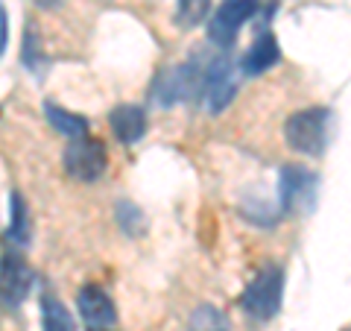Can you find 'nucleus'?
Masks as SVG:
<instances>
[{
    "label": "nucleus",
    "instance_id": "nucleus-1",
    "mask_svg": "<svg viewBox=\"0 0 351 331\" xmlns=\"http://www.w3.org/2000/svg\"><path fill=\"white\" fill-rule=\"evenodd\" d=\"M205 68L208 65L199 62H184L173 65L156 73V80L149 82V100H156L158 106H176L184 100H193L196 94H202L205 88Z\"/></svg>",
    "mask_w": 351,
    "mask_h": 331
},
{
    "label": "nucleus",
    "instance_id": "nucleus-2",
    "mask_svg": "<svg viewBox=\"0 0 351 331\" xmlns=\"http://www.w3.org/2000/svg\"><path fill=\"white\" fill-rule=\"evenodd\" d=\"M284 302V270L278 264L263 267L255 279L246 284V290L240 293V308L258 323H269L276 319Z\"/></svg>",
    "mask_w": 351,
    "mask_h": 331
},
{
    "label": "nucleus",
    "instance_id": "nucleus-3",
    "mask_svg": "<svg viewBox=\"0 0 351 331\" xmlns=\"http://www.w3.org/2000/svg\"><path fill=\"white\" fill-rule=\"evenodd\" d=\"M328 126H331V112L322 106L302 109L287 117L284 124V141L287 147L302 152V156H319L328 147Z\"/></svg>",
    "mask_w": 351,
    "mask_h": 331
},
{
    "label": "nucleus",
    "instance_id": "nucleus-4",
    "mask_svg": "<svg viewBox=\"0 0 351 331\" xmlns=\"http://www.w3.org/2000/svg\"><path fill=\"white\" fill-rule=\"evenodd\" d=\"M64 170L76 182H97L108 168V152L100 138H71V144L64 147Z\"/></svg>",
    "mask_w": 351,
    "mask_h": 331
},
{
    "label": "nucleus",
    "instance_id": "nucleus-5",
    "mask_svg": "<svg viewBox=\"0 0 351 331\" xmlns=\"http://www.w3.org/2000/svg\"><path fill=\"white\" fill-rule=\"evenodd\" d=\"M36 284V273L21 252H3L0 258V305L18 308Z\"/></svg>",
    "mask_w": 351,
    "mask_h": 331
},
{
    "label": "nucleus",
    "instance_id": "nucleus-6",
    "mask_svg": "<svg viewBox=\"0 0 351 331\" xmlns=\"http://www.w3.org/2000/svg\"><path fill=\"white\" fill-rule=\"evenodd\" d=\"M258 0H223L219 3V9L211 15V24H208V38H211L214 44H219V47H228L237 32L243 30L246 21L255 18L258 12Z\"/></svg>",
    "mask_w": 351,
    "mask_h": 331
},
{
    "label": "nucleus",
    "instance_id": "nucleus-7",
    "mask_svg": "<svg viewBox=\"0 0 351 331\" xmlns=\"http://www.w3.org/2000/svg\"><path fill=\"white\" fill-rule=\"evenodd\" d=\"M313 196H316V176L307 170V168H284L281 170V179H278V212L281 217L290 214V212H299V208H311L313 205Z\"/></svg>",
    "mask_w": 351,
    "mask_h": 331
},
{
    "label": "nucleus",
    "instance_id": "nucleus-8",
    "mask_svg": "<svg viewBox=\"0 0 351 331\" xmlns=\"http://www.w3.org/2000/svg\"><path fill=\"white\" fill-rule=\"evenodd\" d=\"M237 94V68L232 65V59H214L211 65L205 68V88H202V97L208 103V112L219 115L223 109H228V103L234 100Z\"/></svg>",
    "mask_w": 351,
    "mask_h": 331
},
{
    "label": "nucleus",
    "instance_id": "nucleus-9",
    "mask_svg": "<svg viewBox=\"0 0 351 331\" xmlns=\"http://www.w3.org/2000/svg\"><path fill=\"white\" fill-rule=\"evenodd\" d=\"M76 311L88 328H112L117 323V308L100 284H85L76 293Z\"/></svg>",
    "mask_w": 351,
    "mask_h": 331
},
{
    "label": "nucleus",
    "instance_id": "nucleus-10",
    "mask_svg": "<svg viewBox=\"0 0 351 331\" xmlns=\"http://www.w3.org/2000/svg\"><path fill=\"white\" fill-rule=\"evenodd\" d=\"M281 59V47H278V38L272 36V32H263L252 41V47L243 53V59H240V73L243 76H261L267 73L269 68H276Z\"/></svg>",
    "mask_w": 351,
    "mask_h": 331
},
{
    "label": "nucleus",
    "instance_id": "nucleus-11",
    "mask_svg": "<svg viewBox=\"0 0 351 331\" xmlns=\"http://www.w3.org/2000/svg\"><path fill=\"white\" fill-rule=\"evenodd\" d=\"M108 126H112L114 138L120 144H138L147 135V112L141 106H114L108 115Z\"/></svg>",
    "mask_w": 351,
    "mask_h": 331
},
{
    "label": "nucleus",
    "instance_id": "nucleus-12",
    "mask_svg": "<svg viewBox=\"0 0 351 331\" xmlns=\"http://www.w3.org/2000/svg\"><path fill=\"white\" fill-rule=\"evenodd\" d=\"M6 238L15 247H29L32 240V217H29V205L18 191L9 194V226H6Z\"/></svg>",
    "mask_w": 351,
    "mask_h": 331
},
{
    "label": "nucleus",
    "instance_id": "nucleus-13",
    "mask_svg": "<svg viewBox=\"0 0 351 331\" xmlns=\"http://www.w3.org/2000/svg\"><path fill=\"white\" fill-rule=\"evenodd\" d=\"M44 117H47V124L59 132L64 138H82L88 135V120L76 112H68L64 106H56V103H44Z\"/></svg>",
    "mask_w": 351,
    "mask_h": 331
},
{
    "label": "nucleus",
    "instance_id": "nucleus-14",
    "mask_svg": "<svg viewBox=\"0 0 351 331\" xmlns=\"http://www.w3.org/2000/svg\"><path fill=\"white\" fill-rule=\"evenodd\" d=\"M41 331H73V319L56 296H41Z\"/></svg>",
    "mask_w": 351,
    "mask_h": 331
},
{
    "label": "nucleus",
    "instance_id": "nucleus-15",
    "mask_svg": "<svg viewBox=\"0 0 351 331\" xmlns=\"http://www.w3.org/2000/svg\"><path fill=\"white\" fill-rule=\"evenodd\" d=\"M211 12V0H179L176 3V21L182 27H199Z\"/></svg>",
    "mask_w": 351,
    "mask_h": 331
},
{
    "label": "nucleus",
    "instance_id": "nucleus-16",
    "mask_svg": "<svg viewBox=\"0 0 351 331\" xmlns=\"http://www.w3.org/2000/svg\"><path fill=\"white\" fill-rule=\"evenodd\" d=\"M117 223L132 238L144 235V214H141V208L132 205V203H117Z\"/></svg>",
    "mask_w": 351,
    "mask_h": 331
},
{
    "label": "nucleus",
    "instance_id": "nucleus-17",
    "mask_svg": "<svg viewBox=\"0 0 351 331\" xmlns=\"http://www.w3.org/2000/svg\"><path fill=\"white\" fill-rule=\"evenodd\" d=\"M21 59H24L29 73H41L44 71V56H41L38 36H36V30L32 27H27V32H24V50H21Z\"/></svg>",
    "mask_w": 351,
    "mask_h": 331
},
{
    "label": "nucleus",
    "instance_id": "nucleus-18",
    "mask_svg": "<svg viewBox=\"0 0 351 331\" xmlns=\"http://www.w3.org/2000/svg\"><path fill=\"white\" fill-rule=\"evenodd\" d=\"M223 323H226V317L219 314L214 305H199V308L193 311V319H191V326H193L196 331H217Z\"/></svg>",
    "mask_w": 351,
    "mask_h": 331
},
{
    "label": "nucleus",
    "instance_id": "nucleus-19",
    "mask_svg": "<svg viewBox=\"0 0 351 331\" xmlns=\"http://www.w3.org/2000/svg\"><path fill=\"white\" fill-rule=\"evenodd\" d=\"M6 41H9V18H6V9L0 6V56L6 53Z\"/></svg>",
    "mask_w": 351,
    "mask_h": 331
},
{
    "label": "nucleus",
    "instance_id": "nucleus-20",
    "mask_svg": "<svg viewBox=\"0 0 351 331\" xmlns=\"http://www.w3.org/2000/svg\"><path fill=\"white\" fill-rule=\"evenodd\" d=\"M38 9H59L62 6V0H32Z\"/></svg>",
    "mask_w": 351,
    "mask_h": 331
},
{
    "label": "nucleus",
    "instance_id": "nucleus-21",
    "mask_svg": "<svg viewBox=\"0 0 351 331\" xmlns=\"http://www.w3.org/2000/svg\"><path fill=\"white\" fill-rule=\"evenodd\" d=\"M88 331H108V328H88Z\"/></svg>",
    "mask_w": 351,
    "mask_h": 331
}]
</instances>
